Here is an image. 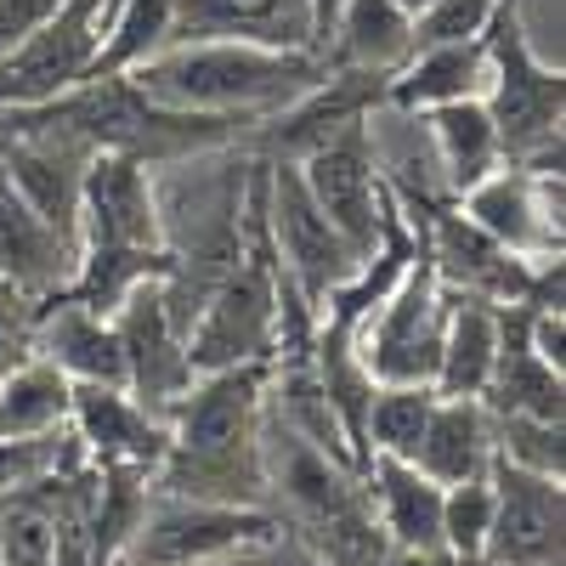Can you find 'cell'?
Returning a JSON list of instances; mask_svg holds the SVG:
<instances>
[{"label": "cell", "mask_w": 566, "mask_h": 566, "mask_svg": "<svg viewBox=\"0 0 566 566\" xmlns=\"http://www.w3.org/2000/svg\"><path fill=\"white\" fill-rule=\"evenodd\" d=\"M266 386H272V363H232L199 374L165 419L170 448L154 470V493L266 510V470H261Z\"/></svg>", "instance_id": "1"}, {"label": "cell", "mask_w": 566, "mask_h": 566, "mask_svg": "<svg viewBox=\"0 0 566 566\" xmlns=\"http://www.w3.org/2000/svg\"><path fill=\"white\" fill-rule=\"evenodd\" d=\"M261 470L272 522L301 538L323 566H380L391 544L374 522L363 470L312 448L272 408H261Z\"/></svg>", "instance_id": "2"}, {"label": "cell", "mask_w": 566, "mask_h": 566, "mask_svg": "<svg viewBox=\"0 0 566 566\" xmlns=\"http://www.w3.org/2000/svg\"><path fill=\"white\" fill-rule=\"evenodd\" d=\"M323 74L328 69L317 52H277V45H255V40H187L130 69L136 91H148L154 103L187 114H227L250 125L306 97Z\"/></svg>", "instance_id": "3"}, {"label": "cell", "mask_w": 566, "mask_h": 566, "mask_svg": "<svg viewBox=\"0 0 566 566\" xmlns=\"http://www.w3.org/2000/svg\"><path fill=\"white\" fill-rule=\"evenodd\" d=\"M45 125H63L80 142H91L97 154H130L148 170L159 165H193L205 154H227L250 136V119H227V114H187L170 103H154L148 91H136L130 74L114 80H85L52 103L29 108Z\"/></svg>", "instance_id": "4"}, {"label": "cell", "mask_w": 566, "mask_h": 566, "mask_svg": "<svg viewBox=\"0 0 566 566\" xmlns=\"http://www.w3.org/2000/svg\"><path fill=\"white\" fill-rule=\"evenodd\" d=\"M277 352V255L266 232V181L261 159L250 154V181H244V244L199 306L187 328V357L193 374L232 368V363H272Z\"/></svg>", "instance_id": "5"}, {"label": "cell", "mask_w": 566, "mask_h": 566, "mask_svg": "<svg viewBox=\"0 0 566 566\" xmlns=\"http://www.w3.org/2000/svg\"><path fill=\"white\" fill-rule=\"evenodd\" d=\"M488 40V91L482 103L499 125V148L510 165L560 176V148H566V69L544 63L527 40L522 0H499V12L482 29Z\"/></svg>", "instance_id": "6"}, {"label": "cell", "mask_w": 566, "mask_h": 566, "mask_svg": "<svg viewBox=\"0 0 566 566\" xmlns=\"http://www.w3.org/2000/svg\"><path fill=\"white\" fill-rule=\"evenodd\" d=\"M442 328H448V283L419 250L408 277L357 328V352L374 386H431L442 357Z\"/></svg>", "instance_id": "7"}, {"label": "cell", "mask_w": 566, "mask_h": 566, "mask_svg": "<svg viewBox=\"0 0 566 566\" xmlns=\"http://www.w3.org/2000/svg\"><path fill=\"white\" fill-rule=\"evenodd\" d=\"M261 181H266V232H272V255L283 266V277L301 290V301L312 312H323V301L363 266L357 250L335 232L317 210V199L306 193V181L295 170V159H261Z\"/></svg>", "instance_id": "8"}, {"label": "cell", "mask_w": 566, "mask_h": 566, "mask_svg": "<svg viewBox=\"0 0 566 566\" xmlns=\"http://www.w3.org/2000/svg\"><path fill=\"white\" fill-rule=\"evenodd\" d=\"M266 533H277L272 510L148 493V510H142V522L125 538L114 566H199V560H216V555L239 549L250 538H266Z\"/></svg>", "instance_id": "9"}, {"label": "cell", "mask_w": 566, "mask_h": 566, "mask_svg": "<svg viewBox=\"0 0 566 566\" xmlns=\"http://www.w3.org/2000/svg\"><path fill=\"white\" fill-rule=\"evenodd\" d=\"M306 193L317 199V210L335 221V232L357 250V261L380 239V205H386V165L374 148V119H352L346 130H335L328 142L306 159H295Z\"/></svg>", "instance_id": "10"}, {"label": "cell", "mask_w": 566, "mask_h": 566, "mask_svg": "<svg viewBox=\"0 0 566 566\" xmlns=\"http://www.w3.org/2000/svg\"><path fill=\"white\" fill-rule=\"evenodd\" d=\"M103 40V0H63L23 45L0 57V108H34L91 80Z\"/></svg>", "instance_id": "11"}, {"label": "cell", "mask_w": 566, "mask_h": 566, "mask_svg": "<svg viewBox=\"0 0 566 566\" xmlns=\"http://www.w3.org/2000/svg\"><path fill=\"white\" fill-rule=\"evenodd\" d=\"M114 335H119V352H125V391L170 419V408L187 397V386L199 380L193 374V357H187V335L176 328L170 306H165V283L148 277L119 301L114 312Z\"/></svg>", "instance_id": "12"}, {"label": "cell", "mask_w": 566, "mask_h": 566, "mask_svg": "<svg viewBox=\"0 0 566 566\" xmlns=\"http://www.w3.org/2000/svg\"><path fill=\"white\" fill-rule=\"evenodd\" d=\"M493 482V527L482 560L493 566H566V482L522 464H488Z\"/></svg>", "instance_id": "13"}, {"label": "cell", "mask_w": 566, "mask_h": 566, "mask_svg": "<svg viewBox=\"0 0 566 566\" xmlns=\"http://www.w3.org/2000/svg\"><path fill=\"white\" fill-rule=\"evenodd\" d=\"M560 176H538V170H522V165H499L488 170L470 193H459V210L476 221L482 232L515 255L527 261H544V255H560L566 244V227H560Z\"/></svg>", "instance_id": "14"}, {"label": "cell", "mask_w": 566, "mask_h": 566, "mask_svg": "<svg viewBox=\"0 0 566 566\" xmlns=\"http://www.w3.org/2000/svg\"><path fill=\"white\" fill-rule=\"evenodd\" d=\"M80 244L108 250H170L154 170L130 154H97L80 187Z\"/></svg>", "instance_id": "15"}, {"label": "cell", "mask_w": 566, "mask_h": 566, "mask_svg": "<svg viewBox=\"0 0 566 566\" xmlns=\"http://www.w3.org/2000/svg\"><path fill=\"white\" fill-rule=\"evenodd\" d=\"M69 431L80 437L91 464H125V470H159L170 448V424L148 413L125 386H74Z\"/></svg>", "instance_id": "16"}, {"label": "cell", "mask_w": 566, "mask_h": 566, "mask_svg": "<svg viewBox=\"0 0 566 566\" xmlns=\"http://www.w3.org/2000/svg\"><path fill=\"white\" fill-rule=\"evenodd\" d=\"M488 413H527V419H566V368H555L533 346V306H499V352L482 386Z\"/></svg>", "instance_id": "17"}, {"label": "cell", "mask_w": 566, "mask_h": 566, "mask_svg": "<svg viewBox=\"0 0 566 566\" xmlns=\"http://www.w3.org/2000/svg\"><path fill=\"white\" fill-rule=\"evenodd\" d=\"M80 239L45 221L18 187L0 176V283L23 290L29 301H57L74 277Z\"/></svg>", "instance_id": "18"}, {"label": "cell", "mask_w": 566, "mask_h": 566, "mask_svg": "<svg viewBox=\"0 0 566 566\" xmlns=\"http://www.w3.org/2000/svg\"><path fill=\"white\" fill-rule=\"evenodd\" d=\"M187 40H255L277 52H312L306 0H176L165 45Z\"/></svg>", "instance_id": "19"}, {"label": "cell", "mask_w": 566, "mask_h": 566, "mask_svg": "<svg viewBox=\"0 0 566 566\" xmlns=\"http://www.w3.org/2000/svg\"><path fill=\"white\" fill-rule=\"evenodd\" d=\"M363 488H368L374 522H380V533H386L391 549L448 555V544H442V482H431L413 459L368 453Z\"/></svg>", "instance_id": "20"}, {"label": "cell", "mask_w": 566, "mask_h": 566, "mask_svg": "<svg viewBox=\"0 0 566 566\" xmlns=\"http://www.w3.org/2000/svg\"><path fill=\"white\" fill-rule=\"evenodd\" d=\"M34 352L52 368H63L74 386H125V352H119V335H114V317L91 312L69 295L40 301Z\"/></svg>", "instance_id": "21"}, {"label": "cell", "mask_w": 566, "mask_h": 566, "mask_svg": "<svg viewBox=\"0 0 566 566\" xmlns=\"http://www.w3.org/2000/svg\"><path fill=\"white\" fill-rule=\"evenodd\" d=\"M488 91V40H442V45H419L408 63L386 85V108L391 114H424L442 103H464Z\"/></svg>", "instance_id": "22"}, {"label": "cell", "mask_w": 566, "mask_h": 566, "mask_svg": "<svg viewBox=\"0 0 566 566\" xmlns=\"http://www.w3.org/2000/svg\"><path fill=\"white\" fill-rule=\"evenodd\" d=\"M413 52V18L397 0H340L328 40L317 45L323 69L352 74H397Z\"/></svg>", "instance_id": "23"}, {"label": "cell", "mask_w": 566, "mask_h": 566, "mask_svg": "<svg viewBox=\"0 0 566 566\" xmlns=\"http://www.w3.org/2000/svg\"><path fill=\"white\" fill-rule=\"evenodd\" d=\"M413 464L442 488L488 476V464H493V413H488V402L482 397H437L431 419H424V437L413 448Z\"/></svg>", "instance_id": "24"}, {"label": "cell", "mask_w": 566, "mask_h": 566, "mask_svg": "<svg viewBox=\"0 0 566 566\" xmlns=\"http://www.w3.org/2000/svg\"><path fill=\"white\" fill-rule=\"evenodd\" d=\"M424 142H431V159H437V176L442 187L459 199L470 193L488 170L504 165V148H499V125L488 114L482 97H464V103H442V108H424Z\"/></svg>", "instance_id": "25"}, {"label": "cell", "mask_w": 566, "mask_h": 566, "mask_svg": "<svg viewBox=\"0 0 566 566\" xmlns=\"http://www.w3.org/2000/svg\"><path fill=\"white\" fill-rule=\"evenodd\" d=\"M499 352V306L476 295L448 290V328H442V357H437V397H482Z\"/></svg>", "instance_id": "26"}, {"label": "cell", "mask_w": 566, "mask_h": 566, "mask_svg": "<svg viewBox=\"0 0 566 566\" xmlns=\"http://www.w3.org/2000/svg\"><path fill=\"white\" fill-rule=\"evenodd\" d=\"M69 402H74V380L34 352L23 368H12L7 380H0V442L63 431V424H69Z\"/></svg>", "instance_id": "27"}, {"label": "cell", "mask_w": 566, "mask_h": 566, "mask_svg": "<svg viewBox=\"0 0 566 566\" xmlns=\"http://www.w3.org/2000/svg\"><path fill=\"white\" fill-rule=\"evenodd\" d=\"M176 18V0H119V7L103 18V40L97 57H91V80H114L142 69L154 52H165V34Z\"/></svg>", "instance_id": "28"}, {"label": "cell", "mask_w": 566, "mask_h": 566, "mask_svg": "<svg viewBox=\"0 0 566 566\" xmlns=\"http://www.w3.org/2000/svg\"><path fill=\"white\" fill-rule=\"evenodd\" d=\"M437 408V386H374L368 397V419H363V442L368 453H391V459H413L424 419Z\"/></svg>", "instance_id": "29"}, {"label": "cell", "mask_w": 566, "mask_h": 566, "mask_svg": "<svg viewBox=\"0 0 566 566\" xmlns=\"http://www.w3.org/2000/svg\"><path fill=\"white\" fill-rule=\"evenodd\" d=\"M493 459L538 470L566 482V419H527V413H493Z\"/></svg>", "instance_id": "30"}, {"label": "cell", "mask_w": 566, "mask_h": 566, "mask_svg": "<svg viewBox=\"0 0 566 566\" xmlns=\"http://www.w3.org/2000/svg\"><path fill=\"white\" fill-rule=\"evenodd\" d=\"M0 566H52V515L29 488L0 493Z\"/></svg>", "instance_id": "31"}, {"label": "cell", "mask_w": 566, "mask_h": 566, "mask_svg": "<svg viewBox=\"0 0 566 566\" xmlns=\"http://www.w3.org/2000/svg\"><path fill=\"white\" fill-rule=\"evenodd\" d=\"M488 527H493V482L488 476H470V482L442 488V544H448L453 560L482 555Z\"/></svg>", "instance_id": "32"}, {"label": "cell", "mask_w": 566, "mask_h": 566, "mask_svg": "<svg viewBox=\"0 0 566 566\" xmlns=\"http://www.w3.org/2000/svg\"><path fill=\"white\" fill-rule=\"evenodd\" d=\"M493 12H499V0H431V7L413 18V52H419V45H442V40L482 34Z\"/></svg>", "instance_id": "33"}, {"label": "cell", "mask_w": 566, "mask_h": 566, "mask_svg": "<svg viewBox=\"0 0 566 566\" xmlns=\"http://www.w3.org/2000/svg\"><path fill=\"white\" fill-rule=\"evenodd\" d=\"M34 323H40V301L0 283V380L34 357Z\"/></svg>", "instance_id": "34"}, {"label": "cell", "mask_w": 566, "mask_h": 566, "mask_svg": "<svg viewBox=\"0 0 566 566\" xmlns=\"http://www.w3.org/2000/svg\"><path fill=\"white\" fill-rule=\"evenodd\" d=\"M199 566H323L301 538H290V533H266V538H250V544H239V549H227V555H216V560H199Z\"/></svg>", "instance_id": "35"}, {"label": "cell", "mask_w": 566, "mask_h": 566, "mask_svg": "<svg viewBox=\"0 0 566 566\" xmlns=\"http://www.w3.org/2000/svg\"><path fill=\"white\" fill-rule=\"evenodd\" d=\"M57 7L63 0H0V57H7L12 45H23Z\"/></svg>", "instance_id": "36"}, {"label": "cell", "mask_w": 566, "mask_h": 566, "mask_svg": "<svg viewBox=\"0 0 566 566\" xmlns=\"http://www.w3.org/2000/svg\"><path fill=\"white\" fill-rule=\"evenodd\" d=\"M380 566H493L482 555H470V560H453V555H419V549H386Z\"/></svg>", "instance_id": "37"}, {"label": "cell", "mask_w": 566, "mask_h": 566, "mask_svg": "<svg viewBox=\"0 0 566 566\" xmlns=\"http://www.w3.org/2000/svg\"><path fill=\"white\" fill-rule=\"evenodd\" d=\"M312 7V52L328 40V23H335V12H340V0H306Z\"/></svg>", "instance_id": "38"}, {"label": "cell", "mask_w": 566, "mask_h": 566, "mask_svg": "<svg viewBox=\"0 0 566 566\" xmlns=\"http://www.w3.org/2000/svg\"><path fill=\"white\" fill-rule=\"evenodd\" d=\"M397 7H402V12H408V18H419V12H424V7H431V0H397Z\"/></svg>", "instance_id": "39"}]
</instances>
